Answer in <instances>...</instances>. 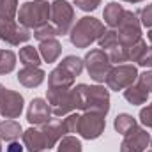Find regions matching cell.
Masks as SVG:
<instances>
[{
  "instance_id": "6da1fadb",
  "label": "cell",
  "mask_w": 152,
  "mask_h": 152,
  "mask_svg": "<svg viewBox=\"0 0 152 152\" xmlns=\"http://www.w3.org/2000/svg\"><path fill=\"white\" fill-rule=\"evenodd\" d=\"M80 94V104L83 112H97V113L108 115L110 112V92L101 85H76Z\"/></svg>"
},
{
  "instance_id": "7a4b0ae2",
  "label": "cell",
  "mask_w": 152,
  "mask_h": 152,
  "mask_svg": "<svg viewBox=\"0 0 152 152\" xmlns=\"http://www.w3.org/2000/svg\"><path fill=\"white\" fill-rule=\"evenodd\" d=\"M104 34V25L92 16H83L73 25L69 39L76 48H88L92 42L99 41V37Z\"/></svg>"
},
{
  "instance_id": "3957f363",
  "label": "cell",
  "mask_w": 152,
  "mask_h": 152,
  "mask_svg": "<svg viewBox=\"0 0 152 152\" xmlns=\"http://www.w3.org/2000/svg\"><path fill=\"white\" fill-rule=\"evenodd\" d=\"M51 14V4L46 0H28L18 9V23L27 28H39L48 23Z\"/></svg>"
},
{
  "instance_id": "277c9868",
  "label": "cell",
  "mask_w": 152,
  "mask_h": 152,
  "mask_svg": "<svg viewBox=\"0 0 152 152\" xmlns=\"http://www.w3.org/2000/svg\"><path fill=\"white\" fill-rule=\"evenodd\" d=\"M83 66H85L88 76L96 83H104L108 73L112 71V60H110L108 53L101 48L90 50L83 58Z\"/></svg>"
},
{
  "instance_id": "5b68a950",
  "label": "cell",
  "mask_w": 152,
  "mask_h": 152,
  "mask_svg": "<svg viewBox=\"0 0 152 152\" xmlns=\"http://www.w3.org/2000/svg\"><path fill=\"white\" fill-rule=\"evenodd\" d=\"M106 115L97 113V112H85L80 115L78 118V126H76V133L85 138V140H96L103 134L104 127H106Z\"/></svg>"
},
{
  "instance_id": "8992f818",
  "label": "cell",
  "mask_w": 152,
  "mask_h": 152,
  "mask_svg": "<svg viewBox=\"0 0 152 152\" xmlns=\"http://www.w3.org/2000/svg\"><path fill=\"white\" fill-rule=\"evenodd\" d=\"M115 30L118 36V42L126 48L133 46L136 41L142 39V23H140L136 12H131V11L124 12V18Z\"/></svg>"
},
{
  "instance_id": "52a82bcc",
  "label": "cell",
  "mask_w": 152,
  "mask_h": 152,
  "mask_svg": "<svg viewBox=\"0 0 152 152\" xmlns=\"http://www.w3.org/2000/svg\"><path fill=\"white\" fill-rule=\"evenodd\" d=\"M138 78V69L133 64H118L117 67H112V71L108 73L104 83L108 85L110 90H126L127 87H131Z\"/></svg>"
},
{
  "instance_id": "ba28073f",
  "label": "cell",
  "mask_w": 152,
  "mask_h": 152,
  "mask_svg": "<svg viewBox=\"0 0 152 152\" xmlns=\"http://www.w3.org/2000/svg\"><path fill=\"white\" fill-rule=\"evenodd\" d=\"M51 21L53 27L57 28L58 36L69 34L73 21H75V9L67 0H55L51 4Z\"/></svg>"
},
{
  "instance_id": "9c48e42d",
  "label": "cell",
  "mask_w": 152,
  "mask_h": 152,
  "mask_svg": "<svg viewBox=\"0 0 152 152\" xmlns=\"http://www.w3.org/2000/svg\"><path fill=\"white\" fill-rule=\"evenodd\" d=\"M32 34L27 27L20 25L14 20H0V39L11 46H20L21 42L30 41Z\"/></svg>"
},
{
  "instance_id": "30bf717a",
  "label": "cell",
  "mask_w": 152,
  "mask_h": 152,
  "mask_svg": "<svg viewBox=\"0 0 152 152\" xmlns=\"http://www.w3.org/2000/svg\"><path fill=\"white\" fill-rule=\"evenodd\" d=\"M23 96L0 85V115L5 118H18L23 112Z\"/></svg>"
},
{
  "instance_id": "8fae6325",
  "label": "cell",
  "mask_w": 152,
  "mask_h": 152,
  "mask_svg": "<svg viewBox=\"0 0 152 152\" xmlns=\"http://www.w3.org/2000/svg\"><path fill=\"white\" fill-rule=\"evenodd\" d=\"M149 143H151V134L147 133V129L136 126L133 131L124 134V140L120 143V152H145Z\"/></svg>"
},
{
  "instance_id": "7c38bea8",
  "label": "cell",
  "mask_w": 152,
  "mask_h": 152,
  "mask_svg": "<svg viewBox=\"0 0 152 152\" xmlns=\"http://www.w3.org/2000/svg\"><path fill=\"white\" fill-rule=\"evenodd\" d=\"M51 115H53L51 106H50V103H48L46 99L36 97V99L30 101L28 110H27V120H28L30 124H34V126H42V124H46V122L51 120Z\"/></svg>"
},
{
  "instance_id": "4fadbf2b",
  "label": "cell",
  "mask_w": 152,
  "mask_h": 152,
  "mask_svg": "<svg viewBox=\"0 0 152 152\" xmlns=\"http://www.w3.org/2000/svg\"><path fill=\"white\" fill-rule=\"evenodd\" d=\"M75 80H76V76L67 67L58 64L48 75V88H64V90H67V88H73Z\"/></svg>"
},
{
  "instance_id": "5bb4252c",
  "label": "cell",
  "mask_w": 152,
  "mask_h": 152,
  "mask_svg": "<svg viewBox=\"0 0 152 152\" xmlns=\"http://www.w3.org/2000/svg\"><path fill=\"white\" fill-rule=\"evenodd\" d=\"M21 138H23V147H27L28 152H42L44 149H48L41 127H28L27 131H23Z\"/></svg>"
},
{
  "instance_id": "9a60e30c",
  "label": "cell",
  "mask_w": 152,
  "mask_h": 152,
  "mask_svg": "<svg viewBox=\"0 0 152 152\" xmlns=\"http://www.w3.org/2000/svg\"><path fill=\"white\" fill-rule=\"evenodd\" d=\"M39 53H41V58H42L44 62H48V64L57 62V58H58L60 53H62V44L58 42L57 37L41 41V42H39Z\"/></svg>"
},
{
  "instance_id": "2e32d148",
  "label": "cell",
  "mask_w": 152,
  "mask_h": 152,
  "mask_svg": "<svg viewBox=\"0 0 152 152\" xmlns=\"http://www.w3.org/2000/svg\"><path fill=\"white\" fill-rule=\"evenodd\" d=\"M44 76L46 75L41 67H23L18 73V81L27 88H34L44 81Z\"/></svg>"
},
{
  "instance_id": "e0dca14e",
  "label": "cell",
  "mask_w": 152,
  "mask_h": 152,
  "mask_svg": "<svg viewBox=\"0 0 152 152\" xmlns=\"http://www.w3.org/2000/svg\"><path fill=\"white\" fill-rule=\"evenodd\" d=\"M124 12H126V9H124L120 4H117V2H110V4H106L104 12H103L104 23H106L110 28H117L118 23H120L122 18H124Z\"/></svg>"
},
{
  "instance_id": "ac0fdd59",
  "label": "cell",
  "mask_w": 152,
  "mask_h": 152,
  "mask_svg": "<svg viewBox=\"0 0 152 152\" xmlns=\"http://www.w3.org/2000/svg\"><path fill=\"white\" fill-rule=\"evenodd\" d=\"M21 134H23V129H21V126L16 120L7 118V120L0 122V140H4V142H16Z\"/></svg>"
},
{
  "instance_id": "d6986e66",
  "label": "cell",
  "mask_w": 152,
  "mask_h": 152,
  "mask_svg": "<svg viewBox=\"0 0 152 152\" xmlns=\"http://www.w3.org/2000/svg\"><path fill=\"white\" fill-rule=\"evenodd\" d=\"M147 97H149V92L143 88V87H140L138 83H133L131 87H127L126 90H124V99L127 101V103H131V104H143L145 101H147Z\"/></svg>"
},
{
  "instance_id": "ffe728a7",
  "label": "cell",
  "mask_w": 152,
  "mask_h": 152,
  "mask_svg": "<svg viewBox=\"0 0 152 152\" xmlns=\"http://www.w3.org/2000/svg\"><path fill=\"white\" fill-rule=\"evenodd\" d=\"M20 62L23 67H39L41 66V53L34 46H23L20 50Z\"/></svg>"
},
{
  "instance_id": "44dd1931",
  "label": "cell",
  "mask_w": 152,
  "mask_h": 152,
  "mask_svg": "<svg viewBox=\"0 0 152 152\" xmlns=\"http://www.w3.org/2000/svg\"><path fill=\"white\" fill-rule=\"evenodd\" d=\"M113 126H115V131H117V133H120V134L124 136V134H127L129 131H133V129L138 126V122H136L131 115L120 113V115H117V117H115Z\"/></svg>"
},
{
  "instance_id": "7402d4cb",
  "label": "cell",
  "mask_w": 152,
  "mask_h": 152,
  "mask_svg": "<svg viewBox=\"0 0 152 152\" xmlns=\"http://www.w3.org/2000/svg\"><path fill=\"white\" fill-rule=\"evenodd\" d=\"M16 66V55L11 50H0V75H9Z\"/></svg>"
},
{
  "instance_id": "603a6c76",
  "label": "cell",
  "mask_w": 152,
  "mask_h": 152,
  "mask_svg": "<svg viewBox=\"0 0 152 152\" xmlns=\"http://www.w3.org/2000/svg\"><path fill=\"white\" fill-rule=\"evenodd\" d=\"M58 152H83L81 149V143L76 136H71V134H66L60 142H58V147H57Z\"/></svg>"
},
{
  "instance_id": "cb8c5ba5",
  "label": "cell",
  "mask_w": 152,
  "mask_h": 152,
  "mask_svg": "<svg viewBox=\"0 0 152 152\" xmlns=\"http://www.w3.org/2000/svg\"><path fill=\"white\" fill-rule=\"evenodd\" d=\"M18 14V0H0V20H14Z\"/></svg>"
},
{
  "instance_id": "d4e9b609",
  "label": "cell",
  "mask_w": 152,
  "mask_h": 152,
  "mask_svg": "<svg viewBox=\"0 0 152 152\" xmlns=\"http://www.w3.org/2000/svg\"><path fill=\"white\" fill-rule=\"evenodd\" d=\"M127 50H129V48H126V46H122V44L118 42V44H115L113 48L106 50V53H108L112 64H122V62H127V60H129Z\"/></svg>"
},
{
  "instance_id": "484cf974",
  "label": "cell",
  "mask_w": 152,
  "mask_h": 152,
  "mask_svg": "<svg viewBox=\"0 0 152 152\" xmlns=\"http://www.w3.org/2000/svg\"><path fill=\"white\" fill-rule=\"evenodd\" d=\"M99 48L101 50H110V48H113L115 44H118V36H117V30L115 28H108V30H104V34L99 37Z\"/></svg>"
},
{
  "instance_id": "4316f807",
  "label": "cell",
  "mask_w": 152,
  "mask_h": 152,
  "mask_svg": "<svg viewBox=\"0 0 152 152\" xmlns=\"http://www.w3.org/2000/svg\"><path fill=\"white\" fill-rule=\"evenodd\" d=\"M60 64H62L64 67H67L75 76H80L81 75V71H83V67H85V66H83V60L78 58V57H75V55H67Z\"/></svg>"
},
{
  "instance_id": "83f0119b",
  "label": "cell",
  "mask_w": 152,
  "mask_h": 152,
  "mask_svg": "<svg viewBox=\"0 0 152 152\" xmlns=\"http://www.w3.org/2000/svg\"><path fill=\"white\" fill-rule=\"evenodd\" d=\"M57 36H58L57 28H55L53 25H50V23H46V25H42V27L36 28V32H34V37L37 39L39 42H41V41H46V39L57 37Z\"/></svg>"
},
{
  "instance_id": "f1b7e54d",
  "label": "cell",
  "mask_w": 152,
  "mask_h": 152,
  "mask_svg": "<svg viewBox=\"0 0 152 152\" xmlns=\"http://www.w3.org/2000/svg\"><path fill=\"white\" fill-rule=\"evenodd\" d=\"M147 50V41L145 39H140V41H136L133 46H129V50H127V55H129V60L131 62H138V58L142 57V53Z\"/></svg>"
},
{
  "instance_id": "f546056e",
  "label": "cell",
  "mask_w": 152,
  "mask_h": 152,
  "mask_svg": "<svg viewBox=\"0 0 152 152\" xmlns=\"http://www.w3.org/2000/svg\"><path fill=\"white\" fill-rule=\"evenodd\" d=\"M136 16H138L140 23H142L143 27L152 28V4L147 5V7H143V9H140V11L136 12Z\"/></svg>"
},
{
  "instance_id": "4dcf8cb0",
  "label": "cell",
  "mask_w": 152,
  "mask_h": 152,
  "mask_svg": "<svg viewBox=\"0 0 152 152\" xmlns=\"http://www.w3.org/2000/svg\"><path fill=\"white\" fill-rule=\"evenodd\" d=\"M136 83H138L140 87H143V88L151 94V92H152V69H151V71L142 73V75H138V78H136Z\"/></svg>"
},
{
  "instance_id": "1f68e13d",
  "label": "cell",
  "mask_w": 152,
  "mask_h": 152,
  "mask_svg": "<svg viewBox=\"0 0 152 152\" xmlns=\"http://www.w3.org/2000/svg\"><path fill=\"white\" fill-rule=\"evenodd\" d=\"M75 5L81 11L90 12V11H96L101 5V0H75Z\"/></svg>"
},
{
  "instance_id": "d6a6232c",
  "label": "cell",
  "mask_w": 152,
  "mask_h": 152,
  "mask_svg": "<svg viewBox=\"0 0 152 152\" xmlns=\"http://www.w3.org/2000/svg\"><path fill=\"white\" fill-rule=\"evenodd\" d=\"M140 122H142L147 129H152V103L140 110Z\"/></svg>"
},
{
  "instance_id": "836d02e7",
  "label": "cell",
  "mask_w": 152,
  "mask_h": 152,
  "mask_svg": "<svg viewBox=\"0 0 152 152\" xmlns=\"http://www.w3.org/2000/svg\"><path fill=\"white\" fill-rule=\"evenodd\" d=\"M140 67H151L152 69V46H147V50L142 53V57L136 62Z\"/></svg>"
},
{
  "instance_id": "e575fe53",
  "label": "cell",
  "mask_w": 152,
  "mask_h": 152,
  "mask_svg": "<svg viewBox=\"0 0 152 152\" xmlns=\"http://www.w3.org/2000/svg\"><path fill=\"white\" fill-rule=\"evenodd\" d=\"M5 152H23V145L20 142H9V145L5 147Z\"/></svg>"
},
{
  "instance_id": "d590c367",
  "label": "cell",
  "mask_w": 152,
  "mask_h": 152,
  "mask_svg": "<svg viewBox=\"0 0 152 152\" xmlns=\"http://www.w3.org/2000/svg\"><path fill=\"white\" fill-rule=\"evenodd\" d=\"M147 37H149V42H151V46H152V28H151V32L147 34Z\"/></svg>"
},
{
  "instance_id": "8d00e7d4",
  "label": "cell",
  "mask_w": 152,
  "mask_h": 152,
  "mask_svg": "<svg viewBox=\"0 0 152 152\" xmlns=\"http://www.w3.org/2000/svg\"><path fill=\"white\" fill-rule=\"evenodd\" d=\"M124 2H129V4H138V2H143V0H124Z\"/></svg>"
},
{
  "instance_id": "74e56055",
  "label": "cell",
  "mask_w": 152,
  "mask_h": 152,
  "mask_svg": "<svg viewBox=\"0 0 152 152\" xmlns=\"http://www.w3.org/2000/svg\"><path fill=\"white\" fill-rule=\"evenodd\" d=\"M149 145H151V151L149 152H152V138H151V143H149Z\"/></svg>"
},
{
  "instance_id": "f35d334b",
  "label": "cell",
  "mask_w": 152,
  "mask_h": 152,
  "mask_svg": "<svg viewBox=\"0 0 152 152\" xmlns=\"http://www.w3.org/2000/svg\"><path fill=\"white\" fill-rule=\"evenodd\" d=\"M0 142H2V140H0ZM0 152H2V143H0Z\"/></svg>"
}]
</instances>
